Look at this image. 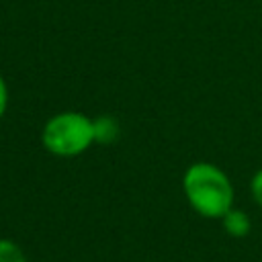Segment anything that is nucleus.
Listing matches in <instances>:
<instances>
[{
    "mask_svg": "<svg viewBox=\"0 0 262 262\" xmlns=\"http://www.w3.org/2000/svg\"><path fill=\"white\" fill-rule=\"evenodd\" d=\"M182 194L188 207L205 219H221L235 205L231 178L213 162H192L184 170Z\"/></svg>",
    "mask_w": 262,
    "mask_h": 262,
    "instance_id": "1",
    "label": "nucleus"
},
{
    "mask_svg": "<svg viewBox=\"0 0 262 262\" xmlns=\"http://www.w3.org/2000/svg\"><path fill=\"white\" fill-rule=\"evenodd\" d=\"M41 145L55 158H78L94 145V123L80 111L55 113L41 129Z\"/></svg>",
    "mask_w": 262,
    "mask_h": 262,
    "instance_id": "2",
    "label": "nucleus"
},
{
    "mask_svg": "<svg viewBox=\"0 0 262 262\" xmlns=\"http://www.w3.org/2000/svg\"><path fill=\"white\" fill-rule=\"evenodd\" d=\"M219 221L223 225V231L229 237H235V239H242V237L250 235V231H252V219H250V215L246 211L237 209V207H231Z\"/></svg>",
    "mask_w": 262,
    "mask_h": 262,
    "instance_id": "3",
    "label": "nucleus"
},
{
    "mask_svg": "<svg viewBox=\"0 0 262 262\" xmlns=\"http://www.w3.org/2000/svg\"><path fill=\"white\" fill-rule=\"evenodd\" d=\"M94 123V143H100V145H111L119 139L121 135V125L115 117L111 115H100V117H94L92 119Z\"/></svg>",
    "mask_w": 262,
    "mask_h": 262,
    "instance_id": "4",
    "label": "nucleus"
},
{
    "mask_svg": "<svg viewBox=\"0 0 262 262\" xmlns=\"http://www.w3.org/2000/svg\"><path fill=\"white\" fill-rule=\"evenodd\" d=\"M0 262H29L25 250L10 237H0Z\"/></svg>",
    "mask_w": 262,
    "mask_h": 262,
    "instance_id": "5",
    "label": "nucleus"
},
{
    "mask_svg": "<svg viewBox=\"0 0 262 262\" xmlns=\"http://www.w3.org/2000/svg\"><path fill=\"white\" fill-rule=\"evenodd\" d=\"M250 194H252L254 203L262 209V168H258L250 180Z\"/></svg>",
    "mask_w": 262,
    "mask_h": 262,
    "instance_id": "6",
    "label": "nucleus"
},
{
    "mask_svg": "<svg viewBox=\"0 0 262 262\" xmlns=\"http://www.w3.org/2000/svg\"><path fill=\"white\" fill-rule=\"evenodd\" d=\"M8 102H10V92H8V84L4 80V76L0 74V121L4 119L6 111H8Z\"/></svg>",
    "mask_w": 262,
    "mask_h": 262,
    "instance_id": "7",
    "label": "nucleus"
}]
</instances>
